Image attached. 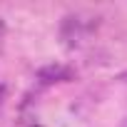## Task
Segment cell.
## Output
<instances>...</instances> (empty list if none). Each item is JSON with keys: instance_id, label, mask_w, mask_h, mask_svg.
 Segmentation results:
<instances>
[{"instance_id": "cell-1", "label": "cell", "mask_w": 127, "mask_h": 127, "mask_svg": "<svg viewBox=\"0 0 127 127\" xmlns=\"http://www.w3.org/2000/svg\"><path fill=\"white\" fill-rule=\"evenodd\" d=\"M37 77H40L42 82H60V80H70V77H72V72H70L67 67L50 65V67H42V70L37 72Z\"/></svg>"}]
</instances>
